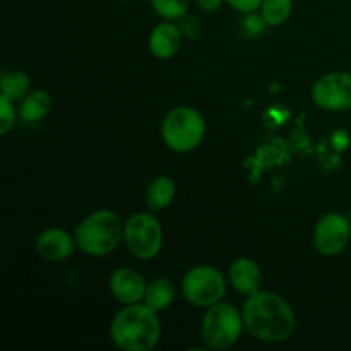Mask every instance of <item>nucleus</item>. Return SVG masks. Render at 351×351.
Returning <instances> with one entry per match:
<instances>
[{
	"label": "nucleus",
	"instance_id": "obj_1",
	"mask_svg": "<svg viewBox=\"0 0 351 351\" xmlns=\"http://www.w3.org/2000/svg\"><path fill=\"white\" fill-rule=\"evenodd\" d=\"M243 326L252 338L266 343L287 341L295 331V314L290 304L273 291L257 290L242 307Z\"/></svg>",
	"mask_w": 351,
	"mask_h": 351
},
{
	"label": "nucleus",
	"instance_id": "obj_2",
	"mask_svg": "<svg viewBox=\"0 0 351 351\" xmlns=\"http://www.w3.org/2000/svg\"><path fill=\"white\" fill-rule=\"evenodd\" d=\"M161 324L158 312L146 304H132L119 312L110 324V338L123 351H149L158 345Z\"/></svg>",
	"mask_w": 351,
	"mask_h": 351
},
{
	"label": "nucleus",
	"instance_id": "obj_3",
	"mask_svg": "<svg viewBox=\"0 0 351 351\" xmlns=\"http://www.w3.org/2000/svg\"><path fill=\"white\" fill-rule=\"evenodd\" d=\"M123 223L115 211L99 209L86 216L75 226V245L91 257H105L119 247L123 237Z\"/></svg>",
	"mask_w": 351,
	"mask_h": 351
},
{
	"label": "nucleus",
	"instance_id": "obj_4",
	"mask_svg": "<svg viewBox=\"0 0 351 351\" xmlns=\"http://www.w3.org/2000/svg\"><path fill=\"white\" fill-rule=\"evenodd\" d=\"M206 136V122L191 106L173 108L161 123V137L175 153H191Z\"/></svg>",
	"mask_w": 351,
	"mask_h": 351
},
{
	"label": "nucleus",
	"instance_id": "obj_5",
	"mask_svg": "<svg viewBox=\"0 0 351 351\" xmlns=\"http://www.w3.org/2000/svg\"><path fill=\"white\" fill-rule=\"evenodd\" d=\"M242 312L232 304L218 302L206 311L201 324V336L211 350H228L239 341L243 331Z\"/></svg>",
	"mask_w": 351,
	"mask_h": 351
},
{
	"label": "nucleus",
	"instance_id": "obj_6",
	"mask_svg": "<svg viewBox=\"0 0 351 351\" xmlns=\"http://www.w3.org/2000/svg\"><path fill=\"white\" fill-rule=\"evenodd\" d=\"M123 240L136 259H154L163 247V228L149 213H136L125 221Z\"/></svg>",
	"mask_w": 351,
	"mask_h": 351
},
{
	"label": "nucleus",
	"instance_id": "obj_7",
	"mask_svg": "<svg viewBox=\"0 0 351 351\" xmlns=\"http://www.w3.org/2000/svg\"><path fill=\"white\" fill-rule=\"evenodd\" d=\"M182 293L189 304L195 307H211L221 302L226 293L225 276L209 264L194 266L182 280Z\"/></svg>",
	"mask_w": 351,
	"mask_h": 351
},
{
	"label": "nucleus",
	"instance_id": "obj_8",
	"mask_svg": "<svg viewBox=\"0 0 351 351\" xmlns=\"http://www.w3.org/2000/svg\"><path fill=\"white\" fill-rule=\"evenodd\" d=\"M350 239L351 223L341 213H328L315 225L314 245L321 256H339L348 247Z\"/></svg>",
	"mask_w": 351,
	"mask_h": 351
},
{
	"label": "nucleus",
	"instance_id": "obj_9",
	"mask_svg": "<svg viewBox=\"0 0 351 351\" xmlns=\"http://www.w3.org/2000/svg\"><path fill=\"white\" fill-rule=\"evenodd\" d=\"M315 105L328 112H343L351 108V74L329 72L322 75L312 88Z\"/></svg>",
	"mask_w": 351,
	"mask_h": 351
},
{
	"label": "nucleus",
	"instance_id": "obj_10",
	"mask_svg": "<svg viewBox=\"0 0 351 351\" xmlns=\"http://www.w3.org/2000/svg\"><path fill=\"white\" fill-rule=\"evenodd\" d=\"M147 283L137 271L130 267H119L110 276V291L123 305L139 304L144 300Z\"/></svg>",
	"mask_w": 351,
	"mask_h": 351
},
{
	"label": "nucleus",
	"instance_id": "obj_11",
	"mask_svg": "<svg viewBox=\"0 0 351 351\" xmlns=\"http://www.w3.org/2000/svg\"><path fill=\"white\" fill-rule=\"evenodd\" d=\"M75 247V239L69 235L64 228H47L36 239V252L43 259L58 263L72 256Z\"/></svg>",
	"mask_w": 351,
	"mask_h": 351
},
{
	"label": "nucleus",
	"instance_id": "obj_12",
	"mask_svg": "<svg viewBox=\"0 0 351 351\" xmlns=\"http://www.w3.org/2000/svg\"><path fill=\"white\" fill-rule=\"evenodd\" d=\"M230 283L240 295L249 297V295L256 293L263 285V273H261L259 264L249 257L235 259L230 266Z\"/></svg>",
	"mask_w": 351,
	"mask_h": 351
},
{
	"label": "nucleus",
	"instance_id": "obj_13",
	"mask_svg": "<svg viewBox=\"0 0 351 351\" xmlns=\"http://www.w3.org/2000/svg\"><path fill=\"white\" fill-rule=\"evenodd\" d=\"M182 38H184V34H182L178 24L170 23V21L160 23L153 31H151V53L156 58H163V60L175 57V55L178 53V50H180Z\"/></svg>",
	"mask_w": 351,
	"mask_h": 351
},
{
	"label": "nucleus",
	"instance_id": "obj_14",
	"mask_svg": "<svg viewBox=\"0 0 351 351\" xmlns=\"http://www.w3.org/2000/svg\"><path fill=\"white\" fill-rule=\"evenodd\" d=\"M175 285L168 278H156L151 281L144 293V304L156 312H163L173 304L175 300Z\"/></svg>",
	"mask_w": 351,
	"mask_h": 351
},
{
	"label": "nucleus",
	"instance_id": "obj_15",
	"mask_svg": "<svg viewBox=\"0 0 351 351\" xmlns=\"http://www.w3.org/2000/svg\"><path fill=\"white\" fill-rule=\"evenodd\" d=\"M177 187L170 177H158L149 184L146 192V204L151 211H161L173 202Z\"/></svg>",
	"mask_w": 351,
	"mask_h": 351
},
{
	"label": "nucleus",
	"instance_id": "obj_16",
	"mask_svg": "<svg viewBox=\"0 0 351 351\" xmlns=\"http://www.w3.org/2000/svg\"><path fill=\"white\" fill-rule=\"evenodd\" d=\"M51 110V98L47 91H31L21 105V119L24 122H40Z\"/></svg>",
	"mask_w": 351,
	"mask_h": 351
},
{
	"label": "nucleus",
	"instance_id": "obj_17",
	"mask_svg": "<svg viewBox=\"0 0 351 351\" xmlns=\"http://www.w3.org/2000/svg\"><path fill=\"white\" fill-rule=\"evenodd\" d=\"M0 88H2V95L12 101L24 99L29 95V77L23 71H9L2 75Z\"/></svg>",
	"mask_w": 351,
	"mask_h": 351
},
{
	"label": "nucleus",
	"instance_id": "obj_18",
	"mask_svg": "<svg viewBox=\"0 0 351 351\" xmlns=\"http://www.w3.org/2000/svg\"><path fill=\"white\" fill-rule=\"evenodd\" d=\"M293 10V0H263L261 17L267 26H281L287 23Z\"/></svg>",
	"mask_w": 351,
	"mask_h": 351
},
{
	"label": "nucleus",
	"instance_id": "obj_19",
	"mask_svg": "<svg viewBox=\"0 0 351 351\" xmlns=\"http://www.w3.org/2000/svg\"><path fill=\"white\" fill-rule=\"evenodd\" d=\"M151 5L165 21H175L187 14L191 0H151Z\"/></svg>",
	"mask_w": 351,
	"mask_h": 351
},
{
	"label": "nucleus",
	"instance_id": "obj_20",
	"mask_svg": "<svg viewBox=\"0 0 351 351\" xmlns=\"http://www.w3.org/2000/svg\"><path fill=\"white\" fill-rule=\"evenodd\" d=\"M12 99L7 96H0V134H7L16 122V110H14Z\"/></svg>",
	"mask_w": 351,
	"mask_h": 351
},
{
	"label": "nucleus",
	"instance_id": "obj_21",
	"mask_svg": "<svg viewBox=\"0 0 351 351\" xmlns=\"http://www.w3.org/2000/svg\"><path fill=\"white\" fill-rule=\"evenodd\" d=\"M180 23H178V27H180L182 34L185 38H197L201 34V24H199V19L194 16H187L185 14L184 17H180Z\"/></svg>",
	"mask_w": 351,
	"mask_h": 351
},
{
	"label": "nucleus",
	"instance_id": "obj_22",
	"mask_svg": "<svg viewBox=\"0 0 351 351\" xmlns=\"http://www.w3.org/2000/svg\"><path fill=\"white\" fill-rule=\"evenodd\" d=\"M230 7H233L239 12H245V14H252L256 12L257 9H261L263 5V0H225Z\"/></svg>",
	"mask_w": 351,
	"mask_h": 351
},
{
	"label": "nucleus",
	"instance_id": "obj_23",
	"mask_svg": "<svg viewBox=\"0 0 351 351\" xmlns=\"http://www.w3.org/2000/svg\"><path fill=\"white\" fill-rule=\"evenodd\" d=\"M225 0H197V5L201 7L204 12H216L221 7Z\"/></svg>",
	"mask_w": 351,
	"mask_h": 351
},
{
	"label": "nucleus",
	"instance_id": "obj_24",
	"mask_svg": "<svg viewBox=\"0 0 351 351\" xmlns=\"http://www.w3.org/2000/svg\"><path fill=\"white\" fill-rule=\"evenodd\" d=\"M120 2H122V0H120Z\"/></svg>",
	"mask_w": 351,
	"mask_h": 351
}]
</instances>
